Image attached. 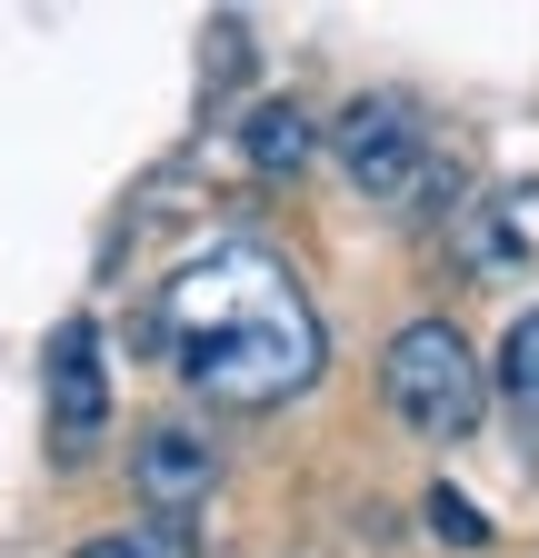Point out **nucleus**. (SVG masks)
<instances>
[{
    "label": "nucleus",
    "instance_id": "1",
    "mask_svg": "<svg viewBox=\"0 0 539 558\" xmlns=\"http://www.w3.org/2000/svg\"><path fill=\"white\" fill-rule=\"evenodd\" d=\"M160 349L211 409H280L320 379V310L280 250L211 240L160 290Z\"/></svg>",
    "mask_w": 539,
    "mask_h": 558
},
{
    "label": "nucleus",
    "instance_id": "2",
    "mask_svg": "<svg viewBox=\"0 0 539 558\" xmlns=\"http://www.w3.org/2000/svg\"><path fill=\"white\" fill-rule=\"evenodd\" d=\"M380 389L399 409V429H420V439H469L480 409H490V369L469 360V339L450 319H410L399 329L390 360H380Z\"/></svg>",
    "mask_w": 539,
    "mask_h": 558
},
{
    "label": "nucleus",
    "instance_id": "3",
    "mask_svg": "<svg viewBox=\"0 0 539 558\" xmlns=\"http://www.w3.org/2000/svg\"><path fill=\"white\" fill-rule=\"evenodd\" d=\"M330 150H340V170H350L370 199H390V209H450V199H440V190H450V160H440V140H430V120H420L410 100H390V90L350 100L340 130H330Z\"/></svg>",
    "mask_w": 539,
    "mask_h": 558
},
{
    "label": "nucleus",
    "instance_id": "4",
    "mask_svg": "<svg viewBox=\"0 0 539 558\" xmlns=\"http://www.w3.org/2000/svg\"><path fill=\"white\" fill-rule=\"evenodd\" d=\"M40 379H50V449H60V459H81V449L110 429L100 319H60V329H50V360H40Z\"/></svg>",
    "mask_w": 539,
    "mask_h": 558
},
{
    "label": "nucleus",
    "instance_id": "5",
    "mask_svg": "<svg viewBox=\"0 0 539 558\" xmlns=\"http://www.w3.org/2000/svg\"><path fill=\"white\" fill-rule=\"evenodd\" d=\"M130 478H141V499H151V519H180L190 499H211V478H220V449L200 439V429H151L141 449H130Z\"/></svg>",
    "mask_w": 539,
    "mask_h": 558
},
{
    "label": "nucleus",
    "instance_id": "6",
    "mask_svg": "<svg viewBox=\"0 0 539 558\" xmlns=\"http://www.w3.org/2000/svg\"><path fill=\"white\" fill-rule=\"evenodd\" d=\"M240 160H250V170H270V180H280V170H300V160H310V110L260 100V110L240 120Z\"/></svg>",
    "mask_w": 539,
    "mask_h": 558
},
{
    "label": "nucleus",
    "instance_id": "7",
    "mask_svg": "<svg viewBox=\"0 0 539 558\" xmlns=\"http://www.w3.org/2000/svg\"><path fill=\"white\" fill-rule=\"evenodd\" d=\"M500 399L519 409V429H539V310L500 329Z\"/></svg>",
    "mask_w": 539,
    "mask_h": 558
},
{
    "label": "nucleus",
    "instance_id": "8",
    "mask_svg": "<svg viewBox=\"0 0 539 558\" xmlns=\"http://www.w3.org/2000/svg\"><path fill=\"white\" fill-rule=\"evenodd\" d=\"M81 558H200V538L190 519H130L110 538H81Z\"/></svg>",
    "mask_w": 539,
    "mask_h": 558
},
{
    "label": "nucleus",
    "instance_id": "9",
    "mask_svg": "<svg viewBox=\"0 0 539 558\" xmlns=\"http://www.w3.org/2000/svg\"><path fill=\"white\" fill-rule=\"evenodd\" d=\"M430 538H450V548H490V519L459 499V488H430Z\"/></svg>",
    "mask_w": 539,
    "mask_h": 558
}]
</instances>
